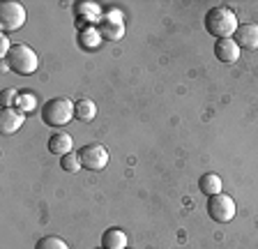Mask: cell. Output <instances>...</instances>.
Returning <instances> with one entry per match:
<instances>
[{"instance_id": "cell-1", "label": "cell", "mask_w": 258, "mask_h": 249, "mask_svg": "<svg viewBox=\"0 0 258 249\" xmlns=\"http://www.w3.org/2000/svg\"><path fill=\"white\" fill-rule=\"evenodd\" d=\"M203 23H205V30H208L212 37H217V39L233 37L235 30L240 28V23H237V14L231 10V7H226V5L210 7V10L205 12Z\"/></svg>"}, {"instance_id": "cell-2", "label": "cell", "mask_w": 258, "mask_h": 249, "mask_svg": "<svg viewBox=\"0 0 258 249\" xmlns=\"http://www.w3.org/2000/svg\"><path fill=\"white\" fill-rule=\"evenodd\" d=\"M76 115L74 102L70 97H53L42 106V120L48 127H64Z\"/></svg>"}, {"instance_id": "cell-3", "label": "cell", "mask_w": 258, "mask_h": 249, "mask_svg": "<svg viewBox=\"0 0 258 249\" xmlns=\"http://www.w3.org/2000/svg\"><path fill=\"white\" fill-rule=\"evenodd\" d=\"M5 63L12 72H16V74L30 76V74H35L39 67V55L35 53L32 46H28V44H14L12 51L7 53Z\"/></svg>"}, {"instance_id": "cell-4", "label": "cell", "mask_w": 258, "mask_h": 249, "mask_svg": "<svg viewBox=\"0 0 258 249\" xmlns=\"http://www.w3.org/2000/svg\"><path fill=\"white\" fill-rule=\"evenodd\" d=\"M26 26V7L21 3H3L0 5V28H3V33H16V30H21Z\"/></svg>"}, {"instance_id": "cell-5", "label": "cell", "mask_w": 258, "mask_h": 249, "mask_svg": "<svg viewBox=\"0 0 258 249\" xmlns=\"http://www.w3.org/2000/svg\"><path fill=\"white\" fill-rule=\"evenodd\" d=\"M237 212V206L235 201H233V196L228 194H217V196H210L208 201V215L212 222L217 224H228L235 217Z\"/></svg>"}, {"instance_id": "cell-6", "label": "cell", "mask_w": 258, "mask_h": 249, "mask_svg": "<svg viewBox=\"0 0 258 249\" xmlns=\"http://www.w3.org/2000/svg\"><path fill=\"white\" fill-rule=\"evenodd\" d=\"M79 157L83 168L88 171H102L108 164V150L102 146V143H88L79 150Z\"/></svg>"}, {"instance_id": "cell-7", "label": "cell", "mask_w": 258, "mask_h": 249, "mask_svg": "<svg viewBox=\"0 0 258 249\" xmlns=\"http://www.w3.org/2000/svg\"><path fill=\"white\" fill-rule=\"evenodd\" d=\"M26 122V113H21L19 108H3L0 111V132L5 136H12L23 127Z\"/></svg>"}, {"instance_id": "cell-8", "label": "cell", "mask_w": 258, "mask_h": 249, "mask_svg": "<svg viewBox=\"0 0 258 249\" xmlns=\"http://www.w3.org/2000/svg\"><path fill=\"white\" fill-rule=\"evenodd\" d=\"M242 49L237 46V42L233 37H226V39H217L215 44V55L219 63H224V65H233V63H237V58H240Z\"/></svg>"}, {"instance_id": "cell-9", "label": "cell", "mask_w": 258, "mask_h": 249, "mask_svg": "<svg viewBox=\"0 0 258 249\" xmlns=\"http://www.w3.org/2000/svg\"><path fill=\"white\" fill-rule=\"evenodd\" d=\"M233 39L237 42L240 49L256 51L258 49V23H242V26L235 30Z\"/></svg>"}, {"instance_id": "cell-10", "label": "cell", "mask_w": 258, "mask_h": 249, "mask_svg": "<svg viewBox=\"0 0 258 249\" xmlns=\"http://www.w3.org/2000/svg\"><path fill=\"white\" fill-rule=\"evenodd\" d=\"M127 244L129 238L122 228L111 226L102 233V249H127Z\"/></svg>"}, {"instance_id": "cell-11", "label": "cell", "mask_w": 258, "mask_h": 249, "mask_svg": "<svg viewBox=\"0 0 258 249\" xmlns=\"http://www.w3.org/2000/svg\"><path fill=\"white\" fill-rule=\"evenodd\" d=\"M102 17V7L97 3H79L76 5V19L83 28L86 26H95V21Z\"/></svg>"}, {"instance_id": "cell-12", "label": "cell", "mask_w": 258, "mask_h": 249, "mask_svg": "<svg viewBox=\"0 0 258 249\" xmlns=\"http://www.w3.org/2000/svg\"><path fill=\"white\" fill-rule=\"evenodd\" d=\"M72 148H74V139L70 134H64V132H58L48 139V152L51 155H58V157H64V155H70Z\"/></svg>"}, {"instance_id": "cell-13", "label": "cell", "mask_w": 258, "mask_h": 249, "mask_svg": "<svg viewBox=\"0 0 258 249\" xmlns=\"http://www.w3.org/2000/svg\"><path fill=\"white\" fill-rule=\"evenodd\" d=\"M79 42L86 51H97L99 46H102L104 37H102V33H99V28L97 26H86V28H81Z\"/></svg>"}, {"instance_id": "cell-14", "label": "cell", "mask_w": 258, "mask_h": 249, "mask_svg": "<svg viewBox=\"0 0 258 249\" xmlns=\"http://www.w3.org/2000/svg\"><path fill=\"white\" fill-rule=\"evenodd\" d=\"M199 190L203 192L205 196H217L224 192V182H221V178L217 173H205V175H201V180H199Z\"/></svg>"}, {"instance_id": "cell-15", "label": "cell", "mask_w": 258, "mask_h": 249, "mask_svg": "<svg viewBox=\"0 0 258 249\" xmlns=\"http://www.w3.org/2000/svg\"><path fill=\"white\" fill-rule=\"evenodd\" d=\"M74 111H76V120H83V122H90V120H95V115H97L95 102H90V99H86V97L76 99Z\"/></svg>"}, {"instance_id": "cell-16", "label": "cell", "mask_w": 258, "mask_h": 249, "mask_svg": "<svg viewBox=\"0 0 258 249\" xmlns=\"http://www.w3.org/2000/svg\"><path fill=\"white\" fill-rule=\"evenodd\" d=\"M99 33H102L104 39L108 42H118V39L124 37V26H118V23H106V21H99Z\"/></svg>"}, {"instance_id": "cell-17", "label": "cell", "mask_w": 258, "mask_h": 249, "mask_svg": "<svg viewBox=\"0 0 258 249\" xmlns=\"http://www.w3.org/2000/svg\"><path fill=\"white\" fill-rule=\"evenodd\" d=\"M14 108H19L21 113H30V111H35V108H37V97H35L32 92H19Z\"/></svg>"}, {"instance_id": "cell-18", "label": "cell", "mask_w": 258, "mask_h": 249, "mask_svg": "<svg viewBox=\"0 0 258 249\" xmlns=\"http://www.w3.org/2000/svg\"><path fill=\"white\" fill-rule=\"evenodd\" d=\"M60 166H62V171H67V173H79L83 164H81V157L76 152H70V155L60 157Z\"/></svg>"}, {"instance_id": "cell-19", "label": "cell", "mask_w": 258, "mask_h": 249, "mask_svg": "<svg viewBox=\"0 0 258 249\" xmlns=\"http://www.w3.org/2000/svg\"><path fill=\"white\" fill-rule=\"evenodd\" d=\"M35 249H70V247H67V242H64L62 238H58V235H44V238L35 244Z\"/></svg>"}, {"instance_id": "cell-20", "label": "cell", "mask_w": 258, "mask_h": 249, "mask_svg": "<svg viewBox=\"0 0 258 249\" xmlns=\"http://www.w3.org/2000/svg\"><path fill=\"white\" fill-rule=\"evenodd\" d=\"M16 97H19V92H16L14 88H5V90H3V95H0V102H3V108H14Z\"/></svg>"}, {"instance_id": "cell-21", "label": "cell", "mask_w": 258, "mask_h": 249, "mask_svg": "<svg viewBox=\"0 0 258 249\" xmlns=\"http://www.w3.org/2000/svg\"><path fill=\"white\" fill-rule=\"evenodd\" d=\"M102 21H106V23H118V26H124V17H122V12L120 10H106L102 14Z\"/></svg>"}, {"instance_id": "cell-22", "label": "cell", "mask_w": 258, "mask_h": 249, "mask_svg": "<svg viewBox=\"0 0 258 249\" xmlns=\"http://www.w3.org/2000/svg\"><path fill=\"white\" fill-rule=\"evenodd\" d=\"M12 46H14V44H10V39H7V35H5V33L0 35V55H3V60L7 58V53H10V51H12Z\"/></svg>"}, {"instance_id": "cell-23", "label": "cell", "mask_w": 258, "mask_h": 249, "mask_svg": "<svg viewBox=\"0 0 258 249\" xmlns=\"http://www.w3.org/2000/svg\"><path fill=\"white\" fill-rule=\"evenodd\" d=\"M99 249H102V247H99Z\"/></svg>"}]
</instances>
